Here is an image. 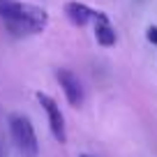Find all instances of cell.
Returning a JSON list of instances; mask_svg holds the SVG:
<instances>
[{"label": "cell", "mask_w": 157, "mask_h": 157, "mask_svg": "<svg viewBox=\"0 0 157 157\" xmlns=\"http://www.w3.org/2000/svg\"><path fill=\"white\" fill-rule=\"evenodd\" d=\"M2 21L14 35H37L46 28L49 14H46V10H42L37 5L12 0L7 12L2 14Z\"/></svg>", "instance_id": "cell-1"}, {"label": "cell", "mask_w": 157, "mask_h": 157, "mask_svg": "<svg viewBox=\"0 0 157 157\" xmlns=\"http://www.w3.org/2000/svg\"><path fill=\"white\" fill-rule=\"evenodd\" d=\"M10 132H12V141L19 148L21 157H37V152H39L37 134H35V127L28 118L12 116L10 118Z\"/></svg>", "instance_id": "cell-2"}, {"label": "cell", "mask_w": 157, "mask_h": 157, "mask_svg": "<svg viewBox=\"0 0 157 157\" xmlns=\"http://www.w3.org/2000/svg\"><path fill=\"white\" fill-rule=\"evenodd\" d=\"M37 102L42 104V109L46 111V118H49V127H51V134L58 143H65L67 141V132H65V116L60 111V106L56 104L53 97H49L46 93H37Z\"/></svg>", "instance_id": "cell-3"}, {"label": "cell", "mask_w": 157, "mask_h": 157, "mask_svg": "<svg viewBox=\"0 0 157 157\" xmlns=\"http://www.w3.org/2000/svg\"><path fill=\"white\" fill-rule=\"evenodd\" d=\"M56 78H58L60 88H63L65 97L72 106H81L83 104V88H81V81L74 76L69 69H56Z\"/></svg>", "instance_id": "cell-4"}, {"label": "cell", "mask_w": 157, "mask_h": 157, "mask_svg": "<svg viewBox=\"0 0 157 157\" xmlns=\"http://www.w3.org/2000/svg\"><path fill=\"white\" fill-rule=\"evenodd\" d=\"M95 39H97V44L102 46H113L116 44V30L111 28V23H109V16L104 14V12H97L95 14Z\"/></svg>", "instance_id": "cell-5"}, {"label": "cell", "mask_w": 157, "mask_h": 157, "mask_svg": "<svg viewBox=\"0 0 157 157\" xmlns=\"http://www.w3.org/2000/svg\"><path fill=\"white\" fill-rule=\"evenodd\" d=\"M65 14H67V19L72 21L74 25H86L88 21L95 19V14H97V12L90 10V7L83 5V2L72 0V2H67V5H65Z\"/></svg>", "instance_id": "cell-6"}, {"label": "cell", "mask_w": 157, "mask_h": 157, "mask_svg": "<svg viewBox=\"0 0 157 157\" xmlns=\"http://www.w3.org/2000/svg\"><path fill=\"white\" fill-rule=\"evenodd\" d=\"M146 37H148V42H150V44H155V46H157V28H155V25H148Z\"/></svg>", "instance_id": "cell-7"}, {"label": "cell", "mask_w": 157, "mask_h": 157, "mask_svg": "<svg viewBox=\"0 0 157 157\" xmlns=\"http://www.w3.org/2000/svg\"><path fill=\"white\" fill-rule=\"evenodd\" d=\"M12 0H0V19H2V14L7 12V7H10Z\"/></svg>", "instance_id": "cell-8"}, {"label": "cell", "mask_w": 157, "mask_h": 157, "mask_svg": "<svg viewBox=\"0 0 157 157\" xmlns=\"http://www.w3.org/2000/svg\"><path fill=\"white\" fill-rule=\"evenodd\" d=\"M81 157H88V155H81Z\"/></svg>", "instance_id": "cell-9"}]
</instances>
